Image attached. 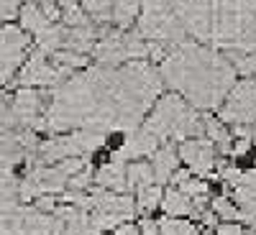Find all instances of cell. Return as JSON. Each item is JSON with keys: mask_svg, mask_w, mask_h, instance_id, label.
Returning a JSON list of instances; mask_svg holds the SVG:
<instances>
[{"mask_svg": "<svg viewBox=\"0 0 256 235\" xmlns=\"http://www.w3.org/2000/svg\"><path fill=\"white\" fill-rule=\"evenodd\" d=\"M164 82L148 61L88 67L67 77L44 115L46 131H136L162 97Z\"/></svg>", "mask_w": 256, "mask_h": 235, "instance_id": "6da1fadb", "label": "cell"}, {"mask_svg": "<svg viewBox=\"0 0 256 235\" xmlns=\"http://www.w3.org/2000/svg\"><path fill=\"white\" fill-rule=\"evenodd\" d=\"M159 77L195 110H218L236 84L230 61L200 41L172 44V49L162 54Z\"/></svg>", "mask_w": 256, "mask_h": 235, "instance_id": "7a4b0ae2", "label": "cell"}, {"mask_svg": "<svg viewBox=\"0 0 256 235\" xmlns=\"http://www.w3.org/2000/svg\"><path fill=\"white\" fill-rule=\"evenodd\" d=\"M144 131H148L159 143H172L184 138H198L205 133V115L195 110L190 102H184L180 95H162L154 108L146 113Z\"/></svg>", "mask_w": 256, "mask_h": 235, "instance_id": "3957f363", "label": "cell"}, {"mask_svg": "<svg viewBox=\"0 0 256 235\" xmlns=\"http://www.w3.org/2000/svg\"><path fill=\"white\" fill-rule=\"evenodd\" d=\"M136 33L152 44H159V41L180 44V41H184V28L180 26L169 0H141Z\"/></svg>", "mask_w": 256, "mask_h": 235, "instance_id": "277c9868", "label": "cell"}, {"mask_svg": "<svg viewBox=\"0 0 256 235\" xmlns=\"http://www.w3.org/2000/svg\"><path fill=\"white\" fill-rule=\"evenodd\" d=\"M105 143V133L98 131H72L67 136H52L38 141L36 159L38 164H56L64 159H84Z\"/></svg>", "mask_w": 256, "mask_h": 235, "instance_id": "5b68a950", "label": "cell"}, {"mask_svg": "<svg viewBox=\"0 0 256 235\" xmlns=\"http://www.w3.org/2000/svg\"><path fill=\"white\" fill-rule=\"evenodd\" d=\"M218 118L226 125H233L238 133H246L251 125H256V79H241L233 84L218 108Z\"/></svg>", "mask_w": 256, "mask_h": 235, "instance_id": "8992f818", "label": "cell"}, {"mask_svg": "<svg viewBox=\"0 0 256 235\" xmlns=\"http://www.w3.org/2000/svg\"><path fill=\"white\" fill-rule=\"evenodd\" d=\"M74 72H70L67 67H62V64L46 54L36 49L34 54H28V59L24 61V67L18 69L16 74V82L20 87H36V90H49L54 84H62L67 77H72Z\"/></svg>", "mask_w": 256, "mask_h": 235, "instance_id": "52a82bcc", "label": "cell"}, {"mask_svg": "<svg viewBox=\"0 0 256 235\" xmlns=\"http://www.w3.org/2000/svg\"><path fill=\"white\" fill-rule=\"evenodd\" d=\"M31 51V36L16 23H0V84L16 79Z\"/></svg>", "mask_w": 256, "mask_h": 235, "instance_id": "ba28073f", "label": "cell"}, {"mask_svg": "<svg viewBox=\"0 0 256 235\" xmlns=\"http://www.w3.org/2000/svg\"><path fill=\"white\" fill-rule=\"evenodd\" d=\"M49 108V97L44 95V90L36 87H20L13 100H10V113L18 128H44V115Z\"/></svg>", "mask_w": 256, "mask_h": 235, "instance_id": "9c48e42d", "label": "cell"}, {"mask_svg": "<svg viewBox=\"0 0 256 235\" xmlns=\"http://www.w3.org/2000/svg\"><path fill=\"white\" fill-rule=\"evenodd\" d=\"M177 154H180V161L184 164V169L192 172L195 177H208L218 164V148L205 136L180 141Z\"/></svg>", "mask_w": 256, "mask_h": 235, "instance_id": "30bf717a", "label": "cell"}, {"mask_svg": "<svg viewBox=\"0 0 256 235\" xmlns=\"http://www.w3.org/2000/svg\"><path fill=\"white\" fill-rule=\"evenodd\" d=\"M18 18H20V28L31 38H36L38 33H44L46 28L59 23L62 13H59L56 0H28V3L20 5Z\"/></svg>", "mask_w": 256, "mask_h": 235, "instance_id": "8fae6325", "label": "cell"}, {"mask_svg": "<svg viewBox=\"0 0 256 235\" xmlns=\"http://www.w3.org/2000/svg\"><path fill=\"white\" fill-rule=\"evenodd\" d=\"M128 161L131 159L123 151V146H118L110 156V161L102 164L92 174L95 184L100 189H108V192H126V166H128Z\"/></svg>", "mask_w": 256, "mask_h": 235, "instance_id": "7c38bea8", "label": "cell"}, {"mask_svg": "<svg viewBox=\"0 0 256 235\" xmlns=\"http://www.w3.org/2000/svg\"><path fill=\"white\" fill-rule=\"evenodd\" d=\"M164 210V218H200L208 207H200L192 197H187L184 192H180L177 187H169L164 189L162 195V205Z\"/></svg>", "mask_w": 256, "mask_h": 235, "instance_id": "4fadbf2b", "label": "cell"}, {"mask_svg": "<svg viewBox=\"0 0 256 235\" xmlns=\"http://www.w3.org/2000/svg\"><path fill=\"white\" fill-rule=\"evenodd\" d=\"M148 164H152V172H154V182L156 184H166L172 179V174L180 169V154L172 143H162L156 151L148 156Z\"/></svg>", "mask_w": 256, "mask_h": 235, "instance_id": "5bb4252c", "label": "cell"}, {"mask_svg": "<svg viewBox=\"0 0 256 235\" xmlns=\"http://www.w3.org/2000/svg\"><path fill=\"white\" fill-rule=\"evenodd\" d=\"M148 184H156L152 164L144 161V159L128 161V166H126V192H138V189H144Z\"/></svg>", "mask_w": 256, "mask_h": 235, "instance_id": "9a60e30c", "label": "cell"}, {"mask_svg": "<svg viewBox=\"0 0 256 235\" xmlns=\"http://www.w3.org/2000/svg\"><path fill=\"white\" fill-rule=\"evenodd\" d=\"M162 195H164L162 184H148V187L134 192L136 212H138L141 218H152V215H154V210H159V205H162Z\"/></svg>", "mask_w": 256, "mask_h": 235, "instance_id": "2e32d148", "label": "cell"}, {"mask_svg": "<svg viewBox=\"0 0 256 235\" xmlns=\"http://www.w3.org/2000/svg\"><path fill=\"white\" fill-rule=\"evenodd\" d=\"M138 10H141V0H116V3H113V18H110V23L118 31H128V28L136 23Z\"/></svg>", "mask_w": 256, "mask_h": 235, "instance_id": "e0dca14e", "label": "cell"}, {"mask_svg": "<svg viewBox=\"0 0 256 235\" xmlns=\"http://www.w3.org/2000/svg\"><path fill=\"white\" fill-rule=\"evenodd\" d=\"M113 3L116 0H80L82 10L90 15L92 23H100V26H108L110 18H113Z\"/></svg>", "mask_w": 256, "mask_h": 235, "instance_id": "ac0fdd59", "label": "cell"}, {"mask_svg": "<svg viewBox=\"0 0 256 235\" xmlns=\"http://www.w3.org/2000/svg\"><path fill=\"white\" fill-rule=\"evenodd\" d=\"M162 235H202V230L187 218H164L159 220Z\"/></svg>", "mask_w": 256, "mask_h": 235, "instance_id": "d6986e66", "label": "cell"}, {"mask_svg": "<svg viewBox=\"0 0 256 235\" xmlns=\"http://www.w3.org/2000/svg\"><path fill=\"white\" fill-rule=\"evenodd\" d=\"M210 212H212V215H216L218 220H226V223L241 220V210L236 207V202H233V200H226V197L210 200Z\"/></svg>", "mask_w": 256, "mask_h": 235, "instance_id": "ffe728a7", "label": "cell"}, {"mask_svg": "<svg viewBox=\"0 0 256 235\" xmlns=\"http://www.w3.org/2000/svg\"><path fill=\"white\" fill-rule=\"evenodd\" d=\"M24 3L28 0H0V23H8L10 18H16Z\"/></svg>", "mask_w": 256, "mask_h": 235, "instance_id": "44dd1931", "label": "cell"}, {"mask_svg": "<svg viewBox=\"0 0 256 235\" xmlns=\"http://www.w3.org/2000/svg\"><path fill=\"white\" fill-rule=\"evenodd\" d=\"M6 128H16V120L10 113V100L0 92V131H6Z\"/></svg>", "mask_w": 256, "mask_h": 235, "instance_id": "7402d4cb", "label": "cell"}, {"mask_svg": "<svg viewBox=\"0 0 256 235\" xmlns=\"http://www.w3.org/2000/svg\"><path fill=\"white\" fill-rule=\"evenodd\" d=\"M216 235H248V230L241 223H218Z\"/></svg>", "mask_w": 256, "mask_h": 235, "instance_id": "603a6c76", "label": "cell"}, {"mask_svg": "<svg viewBox=\"0 0 256 235\" xmlns=\"http://www.w3.org/2000/svg\"><path fill=\"white\" fill-rule=\"evenodd\" d=\"M138 230H141V235H162L159 220H152V218H144V220L138 223Z\"/></svg>", "mask_w": 256, "mask_h": 235, "instance_id": "cb8c5ba5", "label": "cell"}, {"mask_svg": "<svg viewBox=\"0 0 256 235\" xmlns=\"http://www.w3.org/2000/svg\"><path fill=\"white\" fill-rule=\"evenodd\" d=\"M110 235H141V230H138V225L126 223V225H118L116 230H110Z\"/></svg>", "mask_w": 256, "mask_h": 235, "instance_id": "d4e9b609", "label": "cell"}, {"mask_svg": "<svg viewBox=\"0 0 256 235\" xmlns=\"http://www.w3.org/2000/svg\"><path fill=\"white\" fill-rule=\"evenodd\" d=\"M202 235H216V228H205V230H202Z\"/></svg>", "mask_w": 256, "mask_h": 235, "instance_id": "484cf974", "label": "cell"}, {"mask_svg": "<svg viewBox=\"0 0 256 235\" xmlns=\"http://www.w3.org/2000/svg\"><path fill=\"white\" fill-rule=\"evenodd\" d=\"M251 141L256 143V125H254V133H251Z\"/></svg>", "mask_w": 256, "mask_h": 235, "instance_id": "4316f807", "label": "cell"}]
</instances>
